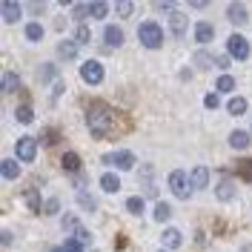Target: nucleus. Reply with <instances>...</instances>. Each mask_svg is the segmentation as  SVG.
Segmentation results:
<instances>
[{
  "instance_id": "nucleus-32",
  "label": "nucleus",
  "mask_w": 252,
  "mask_h": 252,
  "mask_svg": "<svg viewBox=\"0 0 252 252\" xmlns=\"http://www.w3.org/2000/svg\"><path fill=\"white\" fill-rule=\"evenodd\" d=\"M26 37H29V40H40V37H43V26H40V23H29V26H26Z\"/></svg>"
},
{
  "instance_id": "nucleus-42",
  "label": "nucleus",
  "mask_w": 252,
  "mask_h": 252,
  "mask_svg": "<svg viewBox=\"0 0 252 252\" xmlns=\"http://www.w3.org/2000/svg\"><path fill=\"white\" fill-rule=\"evenodd\" d=\"M215 66L226 69V66H229V55H220V58H215Z\"/></svg>"
},
{
  "instance_id": "nucleus-35",
  "label": "nucleus",
  "mask_w": 252,
  "mask_h": 252,
  "mask_svg": "<svg viewBox=\"0 0 252 252\" xmlns=\"http://www.w3.org/2000/svg\"><path fill=\"white\" fill-rule=\"evenodd\" d=\"M89 17V3H75V20H86Z\"/></svg>"
},
{
  "instance_id": "nucleus-6",
  "label": "nucleus",
  "mask_w": 252,
  "mask_h": 252,
  "mask_svg": "<svg viewBox=\"0 0 252 252\" xmlns=\"http://www.w3.org/2000/svg\"><path fill=\"white\" fill-rule=\"evenodd\" d=\"M15 155L20 158L23 163H32V160L37 158V141L29 138V135H26V138H20V141L15 143Z\"/></svg>"
},
{
  "instance_id": "nucleus-29",
  "label": "nucleus",
  "mask_w": 252,
  "mask_h": 252,
  "mask_svg": "<svg viewBox=\"0 0 252 252\" xmlns=\"http://www.w3.org/2000/svg\"><path fill=\"white\" fill-rule=\"evenodd\" d=\"M212 63H215V58H212L209 52H198V55H195V66H198V69H212Z\"/></svg>"
},
{
  "instance_id": "nucleus-8",
  "label": "nucleus",
  "mask_w": 252,
  "mask_h": 252,
  "mask_svg": "<svg viewBox=\"0 0 252 252\" xmlns=\"http://www.w3.org/2000/svg\"><path fill=\"white\" fill-rule=\"evenodd\" d=\"M226 20H229V23H235V26L247 23V20H250L247 6H244V3H229V6H226Z\"/></svg>"
},
{
  "instance_id": "nucleus-11",
  "label": "nucleus",
  "mask_w": 252,
  "mask_h": 252,
  "mask_svg": "<svg viewBox=\"0 0 252 252\" xmlns=\"http://www.w3.org/2000/svg\"><path fill=\"white\" fill-rule=\"evenodd\" d=\"M181 229H175V226H169V229H163V247L166 250H181Z\"/></svg>"
},
{
  "instance_id": "nucleus-18",
  "label": "nucleus",
  "mask_w": 252,
  "mask_h": 252,
  "mask_svg": "<svg viewBox=\"0 0 252 252\" xmlns=\"http://www.w3.org/2000/svg\"><path fill=\"white\" fill-rule=\"evenodd\" d=\"M58 55H61L63 61H75L78 58V43L75 40H63L61 46H58Z\"/></svg>"
},
{
  "instance_id": "nucleus-25",
  "label": "nucleus",
  "mask_w": 252,
  "mask_h": 252,
  "mask_svg": "<svg viewBox=\"0 0 252 252\" xmlns=\"http://www.w3.org/2000/svg\"><path fill=\"white\" fill-rule=\"evenodd\" d=\"M78 204H80V209H86V212H94V209H97V201H94V195H89V192H80Z\"/></svg>"
},
{
  "instance_id": "nucleus-44",
  "label": "nucleus",
  "mask_w": 252,
  "mask_h": 252,
  "mask_svg": "<svg viewBox=\"0 0 252 252\" xmlns=\"http://www.w3.org/2000/svg\"><path fill=\"white\" fill-rule=\"evenodd\" d=\"M49 252H69V250H66V247H52Z\"/></svg>"
},
{
  "instance_id": "nucleus-10",
  "label": "nucleus",
  "mask_w": 252,
  "mask_h": 252,
  "mask_svg": "<svg viewBox=\"0 0 252 252\" xmlns=\"http://www.w3.org/2000/svg\"><path fill=\"white\" fill-rule=\"evenodd\" d=\"M189 181H192V189H206L209 187V169L206 166H195L192 175H189Z\"/></svg>"
},
{
  "instance_id": "nucleus-4",
  "label": "nucleus",
  "mask_w": 252,
  "mask_h": 252,
  "mask_svg": "<svg viewBox=\"0 0 252 252\" xmlns=\"http://www.w3.org/2000/svg\"><path fill=\"white\" fill-rule=\"evenodd\" d=\"M226 52H229V58H235V61H247V58H250V43H247V37L229 34V37H226Z\"/></svg>"
},
{
  "instance_id": "nucleus-2",
  "label": "nucleus",
  "mask_w": 252,
  "mask_h": 252,
  "mask_svg": "<svg viewBox=\"0 0 252 252\" xmlns=\"http://www.w3.org/2000/svg\"><path fill=\"white\" fill-rule=\"evenodd\" d=\"M138 37H141V43L146 49H160V46H163V29L158 26L155 20H146V23H141Z\"/></svg>"
},
{
  "instance_id": "nucleus-16",
  "label": "nucleus",
  "mask_w": 252,
  "mask_h": 252,
  "mask_svg": "<svg viewBox=\"0 0 252 252\" xmlns=\"http://www.w3.org/2000/svg\"><path fill=\"white\" fill-rule=\"evenodd\" d=\"M169 29H172L175 37H181V34L187 32V17L181 15V12H172V15H169Z\"/></svg>"
},
{
  "instance_id": "nucleus-30",
  "label": "nucleus",
  "mask_w": 252,
  "mask_h": 252,
  "mask_svg": "<svg viewBox=\"0 0 252 252\" xmlns=\"http://www.w3.org/2000/svg\"><path fill=\"white\" fill-rule=\"evenodd\" d=\"M169 215H172V206L163 204V201H158L155 204V220H169Z\"/></svg>"
},
{
  "instance_id": "nucleus-15",
  "label": "nucleus",
  "mask_w": 252,
  "mask_h": 252,
  "mask_svg": "<svg viewBox=\"0 0 252 252\" xmlns=\"http://www.w3.org/2000/svg\"><path fill=\"white\" fill-rule=\"evenodd\" d=\"M250 135L252 132H247V129H235V132L229 135V146H232V149H247V146H250Z\"/></svg>"
},
{
  "instance_id": "nucleus-36",
  "label": "nucleus",
  "mask_w": 252,
  "mask_h": 252,
  "mask_svg": "<svg viewBox=\"0 0 252 252\" xmlns=\"http://www.w3.org/2000/svg\"><path fill=\"white\" fill-rule=\"evenodd\" d=\"M75 241H78V244H83V247H89V241H92V235H89V232H86L83 226H78V229H75Z\"/></svg>"
},
{
  "instance_id": "nucleus-38",
  "label": "nucleus",
  "mask_w": 252,
  "mask_h": 252,
  "mask_svg": "<svg viewBox=\"0 0 252 252\" xmlns=\"http://www.w3.org/2000/svg\"><path fill=\"white\" fill-rule=\"evenodd\" d=\"M115 9H118V15H121V17H129V15H132V9H135V6H132L129 0H121V3L115 6Z\"/></svg>"
},
{
  "instance_id": "nucleus-33",
  "label": "nucleus",
  "mask_w": 252,
  "mask_h": 252,
  "mask_svg": "<svg viewBox=\"0 0 252 252\" xmlns=\"http://www.w3.org/2000/svg\"><path fill=\"white\" fill-rule=\"evenodd\" d=\"M238 175L241 178H247V181H252V160H238Z\"/></svg>"
},
{
  "instance_id": "nucleus-3",
  "label": "nucleus",
  "mask_w": 252,
  "mask_h": 252,
  "mask_svg": "<svg viewBox=\"0 0 252 252\" xmlns=\"http://www.w3.org/2000/svg\"><path fill=\"white\" fill-rule=\"evenodd\" d=\"M169 189H172L175 198H181V201H187L189 195L195 192V189H192V181H189V175L184 172V169H172V172H169Z\"/></svg>"
},
{
  "instance_id": "nucleus-39",
  "label": "nucleus",
  "mask_w": 252,
  "mask_h": 252,
  "mask_svg": "<svg viewBox=\"0 0 252 252\" xmlns=\"http://www.w3.org/2000/svg\"><path fill=\"white\" fill-rule=\"evenodd\" d=\"M58 75V69L52 66V63H43V69H40V80H52Z\"/></svg>"
},
{
  "instance_id": "nucleus-24",
  "label": "nucleus",
  "mask_w": 252,
  "mask_h": 252,
  "mask_svg": "<svg viewBox=\"0 0 252 252\" xmlns=\"http://www.w3.org/2000/svg\"><path fill=\"white\" fill-rule=\"evenodd\" d=\"M15 118L20 121V124H32V121H34V112H32L29 103H23V106H17L15 109Z\"/></svg>"
},
{
  "instance_id": "nucleus-28",
  "label": "nucleus",
  "mask_w": 252,
  "mask_h": 252,
  "mask_svg": "<svg viewBox=\"0 0 252 252\" xmlns=\"http://www.w3.org/2000/svg\"><path fill=\"white\" fill-rule=\"evenodd\" d=\"M23 198H26V206H29L32 212H40V209H43V206H40V195H37L34 189H29V192H26Z\"/></svg>"
},
{
  "instance_id": "nucleus-12",
  "label": "nucleus",
  "mask_w": 252,
  "mask_h": 252,
  "mask_svg": "<svg viewBox=\"0 0 252 252\" xmlns=\"http://www.w3.org/2000/svg\"><path fill=\"white\" fill-rule=\"evenodd\" d=\"M212 37H215V29H212L209 23H204V20H201V23L195 26V40L206 46V43H212Z\"/></svg>"
},
{
  "instance_id": "nucleus-40",
  "label": "nucleus",
  "mask_w": 252,
  "mask_h": 252,
  "mask_svg": "<svg viewBox=\"0 0 252 252\" xmlns=\"http://www.w3.org/2000/svg\"><path fill=\"white\" fill-rule=\"evenodd\" d=\"M66 250H69V252H83L86 247H83V244H78L75 238H66Z\"/></svg>"
},
{
  "instance_id": "nucleus-31",
  "label": "nucleus",
  "mask_w": 252,
  "mask_h": 252,
  "mask_svg": "<svg viewBox=\"0 0 252 252\" xmlns=\"http://www.w3.org/2000/svg\"><path fill=\"white\" fill-rule=\"evenodd\" d=\"M126 209H129L132 215H141V212H143V198H141V195H132V198L126 201Z\"/></svg>"
},
{
  "instance_id": "nucleus-17",
  "label": "nucleus",
  "mask_w": 252,
  "mask_h": 252,
  "mask_svg": "<svg viewBox=\"0 0 252 252\" xmlns=\"http://www.w3.org/2000/svg\"><path fill=\"white\" fill-rule=\"evenodd\" d=\"M100 189H103V192H109V195H115V192L121 189V178H118V175H112V172H106L103 178H100Z\"/></svg>"
},
{
  "instance_id": "nucleus-43",
  "label": "nucleus",
  "mask_w": 252,
  "mask_h": 252,
  "mask_svg": "<svg viewBox=\"0 0 252 252\" xmlns=\"http://www.w3.org/2000/svg\"><path fill=\"white\" fill-rule=\"evenodd\" d=\"M189 6H192V9H206V6H209V3H206V0H192V3H189Z\"/></svg>"
},
{
  "instance_id": "nucleus-21",
  "label": "nucleus",
  "mask_w": 252,
  "mask_h": 252,
  "mask_svg": "<svg viewBox=\"0 0 252 252\" xmlns=\"http://www.w3.org/2000/svg\"><path fill=\"white\" fill-rule=\"evenodd\" d=\"M0 172H3V178H6V181H15L17 175H20V163H17V160H3Z\"/></svg>"
},
{
  "instance_id": "nucleus-27",
  "label": "nucleus",
  "mask_w": 252,
  "mask_h": 252,
  "mask_svg": "<svg viewBox=\"0 0 252 252\" xmlns=\"http://www.w3.org/2000/svg\"><path fill=\"white\" fill-rule=\"evenodd\" d=\"M215 89H218V92H232V89H235V78H232V75H220L218 83H215Z\"/></svg>"
},
{
  "instance_id": "nucleus-14",
  "label": "nucleus",
  "mask_w": 252,
  "mask_h": 252,
  "mask_svg": "<svg viewBox=\"0 0 252 252\" xmlns=\"http://www.w3.org/2000/svg\"><path fill=\"white\" fill-rule=\"evenodd\" d=\"M0 86H3V94H12L20 89V75L15 72H3V80H0Z\"/></svg>"
},
{
  "instance_id": "nucleus-13",
  "label": "nucleus",
  "mask_w": 252,
  "mask_h": 252,
  "mask_svg": "<svg viewBox=\"0 0 252 252\" xmlns=\"http://www.w3.org/2000/svg\"><path fill=\"white\" fill-rule=\"evenodd\" d=\"M103 40H106L112 49H118L121 43H124V32H121V26H106V29H103Z\"/></svg>"
},
{
  "instance_id": "nucleus-26",
  "label": "nucleus",
  "mask_w": 252,
  "mask_h": 252,
  "mask_svg": "<svg viewBox=\"0 0 252 252\" xmlns=\"http://www.w3.org/2000/svg\"><path fill=\"white\" fill-rule=\"evenodd\" d=\"M89 40H92V32H89V26L80 23L78 29H75V43H78V46H86Z\"/></svg>"
},
{
  "instance_id": "nucleus-46",
  "label": "nucleus",
  "mask_w": 252,
  "mask_h": 252,
  "mask_svg": "<svg viewBox=\"0 0 252 252\" xmlns=\"http://www.w3.org/2000/svg\"><path fill=\"white\" fill-rule=\"evenodd\" d=\"M160 252H166V250H160Z\"/></svg>"
},
{
  "instance_id": "nucleus-1",
  "label": "nucleus",
  "mask_w": 252,
  "mask_h": 252,
  "mask_svg": "<svg viewBox=\"0 0 252 252\" xmlns=\"http://www.w3.org/2000/svg\"><path fill=\"white\" fill-rule=\"evenodd\" d=\"M86 124H89V129H92L94 138H106V135L112 132L115 115H112V109L100 106V103H94V106H89V112H86Z\"/></svg>"
},
{
  "instance_id": "nucleus-5",
  "label": "nucleus",
  "mask_w": 252,
  "mask_h": 252,
  "mask_svg": "<svg viewBox=\"0 0 252 252\" xmlns=\"http://www.w3.org/2000/svg\"><path fill=\"white\" fill-rule=\"evenodd\" d=\"M103 163L106 166H118V169H135V155L132 152H126V149H121V152H109V155H103Z\"/></svg>"
},
{
  "instance_id": "nucleus-20",
  "label": "nucleus",
  "mask_w": 252,
  "mask_h": 252,
  "mask_svg": "<svg viewBox=\"0 0 252 252\" xmlns=\"http://www.w3.org/2000/svg\"><path fill=\"white\" fill-rule=\"evenodd\" d=\"M106 12H109V3H103V0H94V3H89V17H94V20H103V17H106Z\"/></svg>"
},
{
  "instance_id": "nucleus-34",
  "label": "nucleus",
  "mask_w": 252,
  "mask_h": 252,
  "mask_svg": "<svg viewBox=\"0 0 252 252\" xmlns=\"http://www.w3.org/2000/svg\"><path fill=\"white\" fill-rule=\"evenodd\" d=\"M43 212H46V215H58V212H61V201H58V198H49L46 206H43Z\"/></svg>"
},
{
  "instance_id": "nucleus-22",
  "label": "nucleus",
  "mask_w": 252,
  "mask_h": 252,
  "mask_svg": "<svg viewBox=\"0 0 252 252\" xmlns=\"http://www.w3.org/2000/svg\"><path fill=\"white\" fill-rule=\"evenodd\" d=\"M226 112H229V115H235V118L247 115V100H244V97H232V100L226 103Z\"/></svg>"
},
{
  "instance_id": "nucleus-45",
  "label": "nucleus",
  "mask_w": 252,
  "mask_h": 252,
  "mask_svg": "<svg viewBox=\"0 0 252 252\" xmlns=\"http://www.w3.org/2000/svg\"><path fill=\"white\" fill-rule=\"evenodd\" d=\"M244 252H252V244H247V247H244Z\"/></svg>"
},
{
  "instance_id": "nucleus-23",
  "label": "nucleus",
  "mask_w": 252,
  "mask_h": 252,
  "mask_svg": "<svg viewBox=\"0 0 252 252\" xmlns=\"http://www.w3.org/2000/svg\"><path fill=\"white\" fill-rule=\"evenodd\" d=\"M61 163H63V169H66V172H80V158L75 155V152H66Z\"/></svg>"
},
{
  "instance_id": "nucleus-41",
  "label": "nucleus",
  "mask_w": 252,
  "mask_h": 252,
  "mask_svg": "<svg viewBox=\"0 0 252 252\" xmlns=\"http://www.w3.org/2000/svg\"><path fill=\"white\" fill-rule=\"evenodd\" d=\"M204 103L209 106V109H215V106H218V94H206V97H204Z\"/></svg>"
},
{
  "instance_id": "nucleus-37",
  "label": "nucleus",
  "mask_w": 252,
  "mask_h": 252,
  "mask_svg": "<svg viewBox=\"0 0 252 252\" xmlns=\"http://www.w3.org/2000/svg\"><path fill=\"white\" fill-rule=\"evenodd\" d=\"M63 229H66V232H75V229H78V218H75V215H63Z\"/></svg>"
},
{
  "instance_id": "nucleus-19",
  "label": "nucleus",
  "mask_w": 252,
  "mask_h": 252,
  "mask_svg": "<svg viewBox=\"0 0 252 252\" xmlns=\"http://www.w3.org/2000/svg\"><path fill=\"white\" fill-rule=\"evenodd\" d=\"M215 195H218V201H232L235 198V184L232 181H220L218 189H215Z\"/></svg>"
},
{
  "instance_id": "nucleus-9",
  "label": "nucleus",
  "mask_w": 252,
  "mask_h": 252,
  "mask_svg": "<svg viewBox=\"0 0 252 252\" xmlns=\"http://www.w3.org/2000/svg\"><path fill=\"white\" fill-rule=\"evenodd\" d=\"M0 12H3V20H6V23H17L20 15H23V6L15 3V0H3V3H0Z\"/></svg>"
},
{
  "instance_id": "nucleus-7",
  "label": "nucleus",
  "mask_w": 252,
  "mask_h": 252,
  "mask_svg": "<svg viewBox=\"0 0 252 252\" xmlns=\"http://www.w3.org/2000/svg\"><path fill=\"white\" fill-rule=\"evenodd\" d=\"M80 78L86 80L89 86H97L100 80H103V66L97 61H86L83 66H80Z\"/></svg>"
}]
</instances>
